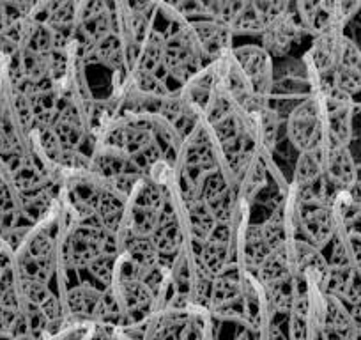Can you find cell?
Instances as JSON below:
<instances>
[{"mask_svg": "<svg viewBox=\"0 0 361 340\" xmlns=\"http://www.w3.org/2000/svg\"><path fill=\"white\" fill-rule=\"evenodd\" d=\"M293 275L294 261L293 250H290V241L287 243V245L276 248L275 252H271L255 272V279L259 280L262 287L273 286V284L289 279V277Z\"/></svg>", "mask_w": 361, "mask_h": 340, "instance_id": "cell-15", "label": "cell"}, {"mask_svg": "<svg viewBox=\"0 0 361 340\" xmlns=\"http://www.w3.org/2000/svg\"><path fill=\"white\" fill-rule=\"evenodd\" d=\"M280 124H282V116L275 109H271L269 105L259 114V117H257V133H259L260 151H275L276 144H279Z\"/></svg>", "mask_w": 361, "mask_h": 340, "instance_id": "cell-21", "label": "cell"}, {"mask_svg": "<svg viewBox=\"0 0 361 340\" xmlns=\"http://www.w3.org/2000/svg\"><path fill=\"white\" fill-rule=\"evenodd\" d=\"M197 4L204 9V13L207 15V18H213L216 15V6H218V0H195Z\"/></svg>", "mask_w": 361, "mask_h": 340, "instance_id": "cell-30", "label": "cell"}, {"mask_svg": "<svg viewBox=\"0 0 361 340\" xmlns=\"http://www.w3.org/2000/svg\"><path fill=\"white\" fill-rule=\"evenodd\" d=\"M116 261L117 257L112 255H99L94 261L90 262L85 268V272L89 273L90 279L94 282L103 284L105 287H110L114 284V275H116Z\"/></svg>", "mask_w": 361, "mask_h": 340, "instance_id": "cell-24", "label": "cell"}, {"mask_svg": "<svg viewBox=\"0 0 361 340\" xmlns=\"http://www.w3.org/2000/svg\"><path fill=\"white\" fill-rule=\"evenodd\" d=\"M248 4L266 27L290 9V0H248Z\"/></svg>", "mask_w": 361, "mask_h": 340, "instance_id": "cell-23", "label": "cell"}, {"mask_svg": "<svg viewBox=\"0 0 361 340\" xmlns=\"http://www.w3.org/2000/svg\"><path fill=\"white\" fill-rule=\"evenodd\" d=\"M303 34H307V30H305L300 16L296 11L289 9L286 15L269 23L260 34V37H262V47L266 48L271 57H283L289 54L293 44L300 41Z\"/></svg>", "mask_w": 361, "mask_h": 340, "instance_id": "cell-5", "label": "cell"}, {"mask_svg": "<svg viewBox=\"0 0 361 340\" xmlns=\"http://www.w3.org/2000/svg\"><path fill=\"white\" fill-rule=\"evenodd\" d=\"M342 37L343 29H329L315 36L314 43L307 54V68L315 76V82L329 80L336 64V59H338Z\"/></svg>", "mask_w": 361, "mask_h": 340, "instance_id": "cell-7", "label": "cell"}, {"mask_svg": "<svg viewBox=\"0 0 361 340\" xmlns=\"http://www.w3.org/2000/svg\"><path fill=\"white\" fill-rule=\"evenodd\" d=\"M87 51L96 62L119 71L128 64V43L123 40L119 32H110L96 43L89 44Z\"/></svg>", "mask_w": 361, "mask_h": 340, "instance_id": "cell-16", "label": "cell"}, {"mask_svg": "<svg viewBox=\"0 0 361 340\" xmlns=\"http://www.w3.org/2000/svg\"><path fill=\"white\" fill-rule=\"evenodd\" d=\"M163 57H165V34L152 29L137 44V59H135L133 69L158 73V69L163 68Z\"/></svg>", "mask_w": 361, "mask_h": 340, "instance_id": "cell-18", "label": "cell"}, {"mask_svg": "<svg viewBox=\"0 0 361 340\" xmlns=\"http://www.w3.org/2000/svg\"><path fill=\"white\" fill-rule=\"evenodd\" d=\"M294 200V199H293ZM296 204V202H294ZM298 229L305 241L322 250L335 239L340 231L338 220L329 206H303L298 207Z\"/></svg>", "mask_w": 361, "mask_h": 340, "instance_id": "cell-4", "label": "cell"}, {"mask_svg": "<svg viewBox=\"0 0 361 340\" xmlns=\"http://www.w3.org/2000/svg\"><path fill=\"white\" fill-rule=\"evenodd\" d=\"M51 130L62 147L69 149V151H80L87 138V117L78 103L73 99H66L64 105L59 110V116L51 124Z\"/></svg>", "mask_w": 361, "mask_h": 340, "instance_id": "cell-8", "label": "cell"}, {"mask_svg": "<svg viewBox=\"0 0 361 340\" xmlns=\"http://www.w3.org/2000/svg\"><path fill=\"white\" fill-rule=\"evenodd\" d=\"M126 207L128 199L121 195L119 192L112 188L106 183L103 188L102 195H99L98 202H96L94 211L98 214L99 221H102L103 229L110 234H119L124 229V218H126Z\"/></svg>", "mask_w": 361, "mask_h": 340, "instance_id": "cell-14", "label": "cell"}, {"mask_svg": "<svg viewBox=\"0 0 361 340\" xmlns=\"http://www.w3.org/2000/svg\"><path fill=\"white\" fill-rule=\"evenodd\" d=\"M11 23H13V20H11V16H9L8 8H6L4 2L0 0V36H2V34H6V30L9 29V25H11Z\"/></svg>", "mask_w": 361, "mask_h": 340, "instance_id": "cell-29", "label": "cell"}, {"mask_svg": "<svg viewBox=\"0 0 361 340\" xmlns=\"http://www.w3.org/2000/svg\"><path fill=\"white\" fill-rule=\"evenodd\" d=\"M326 144L310 151L298 152L293 172V188H303L324 176Z\"/></svg>", "mask_w": 361, "mask_h": 340, "instance_id": "cell-17", "label": "cell"}, {"mask_svg": "<svg viewBox=\"0 0 361 340\" xmlns=\"http://www.w3.org/2000/svg\"><path fill=\"white\" fill-rule=\"evenodd\" d=\"M360 200H361V181H360Z\"/></svg>", "mask_w": 361, "mask_h": 340, "instance_id": "cell-32", "label": "cell"}, {"mask_svg": "<svg viewBox=\"0 0 361 340\" xmlns=\"http://www.w3.org/2000/svg\"><path fill=\"white\" fill-rule=\"evenodd\" d=\"M102 296L103 291L96 289L90 282H82L66 293V300L62 303L71 317H76L78 321H96Z\"/></svg>", "mask_w": 361, "mask_h": 340, "instance_id": "cell-13", "label": "cell"}, {"mask_svg": "<svg viewBox=\"0 0 361 340\" xmlns=\"http://www.w3.org/2000/svg\"><path fill=\"white\" fill-rule=\"evenodd\" d=\"M357 225H360V231H361V218H360V224H357Z\"/></svg>", "mask_w": 361, "mask_h": 340, "instance_id": "cell-33", "label": "cell"}, {"mask_svg": "<svg viewBox=\"0 0 361 340\" xmlns=\"http://www.w3.org/2000/svg\"><path fill=\"white\" fill-rule=\"evenodd\" d=\"M266 340H289V336L283 335L282 329L275 322H271L269 328L266 329Z\"/></svg>", "mask_w": 361, "mask_h": 340, "instance_id": "cell-31", "label": "cell"}, {"mask_svg": "<svg viewBox=\"0 0 361 340\" xmlns=\"http://www.w3.org/2000/svg\"><path fill=\"white\" fill-rule=\"evenodd\" d=\"M2 2L8 8V13L13 22L22 18H30L34 8H36V0H2Z\"/></svg>", "mask_w": 361, "mask_h": 340, "instance_id": "cell-26", "label": "cell"}, {"mask_svg": "<svg viewBox=\"0 0 361 340\" xmlns=\"http://www.w3.org/2000/svg\"><path fill=\"white\" fill-rule=\"evenodd\" d=\"M329 80L345 95L354 96L361 92V48L350 37H342L338 59Z\"/></svg>", "mask_w": 361, "mask_h": 340, "instance_id": "cell-6", "label": "cell"}, {"mask_svg": "<svg viewBox=\"0 0 361 340\" xmlns=\"http://www.w3.org/2000/svg\"><path fill=\"white\" fill-rule=\"evenodd\" d=\"M204 322L192 314L180 328L177 340H204Z\"/></svg>", "mask_w": 361, "mask_h": 340, "instance_id": "cell-27", "label": "cell"}, {"mask_svg": "<svg viewBox=\"0 0 361 340\" xmlns=\"http://www.w3.org/2000/svg\"><path fill=\"white\" fill-rule=\"evenodd\" d=\"M163 211L154 210V207L142 206L128 200L126 218H124V229L131 234L142 236V238H151L158 229L159 220H161Z\"/></svg>", "mask_w": 361, "mask_h": 340, "instance_id": "cell-19", "label": "cell"}, {"mask_svg": "<svg viewBox=\"0 0 361 340\" xmlns=\"http://www.w3.org/2000/svg\"><path fill=\"white\" fill-rule=\"evenodd\" d=\"M235 64L252 85V91L260 98L269 99L273 92V57L259 44H245L231 50Z\"/></svg>", "mask_w": 361, "mask_h": 340, "instance_id": "cell-3", "label": "cell"}, {"mask_svg": "<svg viewBox=\"0 0 361 340\" xmlns=\"http://www.w3.org/2000/svg\"><path fill=\"white\" fill-rule=\"evenodd\" d=\"M324 176L338 190H350L360 181L349 145H326Z\"/></svg>", "mask_w": 361, "mask_h": 340, "instance_id": "cell-11", "label": "cell"}, {"mask_svg": "<svg viewBox=\"0 0 361 340\" xmlns=\"http://www.w3.org/2000/svg\"><path fill=\"white\" fill-rule=\"evenodd\" d=\"M248 0H218L214 20L221 22L231 29L235 20L248 9Z\"/></svg>", "mask_w": 361, "mask_h": 340, "instance_id": "cell-25", "label": "cell"}, {"mask_svg": "<svg viewBox=\"0 0 361 340\" xmlns=\"http://www.w3.org/2000/svg\"><path fill=\"white\" fill-rule=\"evenodd\" d=\"M338 0H296L294 11L300 16L307 34L319 36L329 29H343L336 16Z\"/></svg>", "mask_w": 361, "mask_h": 340, "instance_id": "cell-10", "label": "cell"}, {"mask_svg": "<svg viewBox=\"0 0 361 340\" xmlns=\"http://www.w3.org/2000/svg\"><path fill=\"white\" fill-rule=\"evenodd\" d=\"M176 29L165 36V57L163 68L172 78L188 83L204 69V55L192 25L186 22L176 23Z\"/></svg>", "mask_w": 361, "mask_h": 340, "instance_id": "cell-1", "label": "cell"}, {"mask_svg": "<svg viewBox=\"0 0 361 340\" xmlns=\"http://www.w3.org/2000/svg\"><path fill=\"white\" fill-rule=\"evenodd\" d=\"M36 2H37V0H36Z\"/></svg>", "mask_w": 361, "mask_h": 340, "instance_id": "cell-34", "label": "cell"}, {"mask_svg": "<svg viewBox=\"0 0 361 340\" xmlns=\"http://www.w3.org/2000/svg\"><path fill=\"white\" fill-rule=\"evenodd\" d=\"M361 9V0H338L336 4V16H338L340 25H345L347 22L353 20V16L356 15Z\"/></svg>", "mask_w": 361, "mask_h": 340, "instance_id": "cell-28", "label": "cell"}, {"mask_svg": "<svg viewBox=\"0 0 361 340\" xmlns=\"http://www.w3.org/2000/svg\"><path fill=\"white\" fill-rule=\"evenodd\" d=\"M286 137L298 152L326 144L324 109L317 92L301 99L286 117Z\"/></svg>", "mask_w": 361, "mask_h": 340, "instance_id": "cell-2", "label": "cell"}, {"mask_svg": "<svg viewBox=\"0 0 361 340\" xmlns=\"http://www.w3.org/2000/svg\"><path fill=\"white\" fill-rule=\"evenodd\" d=\"M20 335H27V322L20 294L13 286L0 293V339L9 340Z\"/></svg>", "mask_w": 361, "mask_h": 340, "instance_id": "cell-12", "label": "cell"}, {"mask_svg": "<svg viewBox=\"0 0 361 340\" xmlns=\"http://www.w3.org/2000/svg\"><path fill=\"white\" fill-rule=\"evenodd\" d=\"M267 185V165L264 163L262 156H257L250 166L246 169V172L243 174V178L238 183V193L239 199L245 204L253 202L260 193L266 190Z\"/></svg>", "mask_w": 361, "mask_h": 340, "instance_id": "cell-20", "label": "cell"}, {"mask_svg": "<svg viewBox=\"0 0 361 340\" xmlns=\"http://www.w3.org/2000/svg\"><path fill=\"white\" fill-rule=\"evenodd\" d=\"M15 287L18 291L20 298L25 305H32V307H41L47 303L54 293L50 291L47 282H41L36 279H23V277H16Z\"/></svg>", "mask_w": 361, "mask_h": 340, "instance_id": "cell-22", "label": "cell"}, {"mask_svg": "<svg viewBox=\"0 0 361 340\" xmlns=\"http://www.w3.org/2000/svg\"><path fill=\"white\" fill-rule=\"evenodd\" d=\"M190 25L195 32L204 59H207L209 62H216L231 54V43L234 34L227 25L213 18L195 20Z\"/></svg>", "mask_w": 361, "mask_h": 340, "instance_id": "cell-9", "label": "cell"}]
</instances>
